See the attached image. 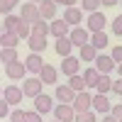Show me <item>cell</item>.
<instances>
[{
	"instance_id": "1",
	"label": "cell",
	"mask_w": 122,
	"mask_h": 122,
	"mask_svg": "<svg viewBox=\"0 0 122 122\" xmlns=\"http://www.w3.org/2000/svg\"><path fill=\"white\" fill-rule=\"evenodd\" d=\"M42 81H39V76H29V78H25V83L20 86L22 88V93H25V98H37V95H42Z\"/></svg>"
},
{
	"instance_id": "2",
	"label": "cell",
	"mask_w": 122,
	"mask_h": 122,
	"mask_svg": "<svg viewBox=\"0 0 122 122\" xmlns=\"http://www.w3.org/2000/svg\"><path fill=\"white\" fill-rule=\"evenodd\" d=\"M71 107L76 110V115H78V112H88V110H93V95H90L88 90H83V93H76V98H73V103H71Z\"/></svg>"
},
{
	"instance_id": "3",
	"label": "cell",
	"mask_w": 122,
	"mask_h": 122,
	"mask_svg": "<svg viewBox=\"0 0 122 122\" xmlns=\"http://www.w3.org/2000/svg\"><path fill=\"white\" fill-rule=\"evenodd\" d=\"M20 17H22L27 25H34L37 20H42V15H39V5H34V3L20 5Z\"/></svg>"
},
{
	"instance_id": "4",
	"label": "cell",
	"mask_w": 122,
	"mask_h": 122,
	"mask_svg": "<svg viewBox=\"0 0 122 122\" xmlns=\"http://www.w3.org/2000/svg\"><path fill=\"white\" fill-rule=\"evenodd\" d=\"M105 25H107V20H105L103 12H90L88 22H86V29L90 34H93V32H105Z\"/></svg>"
},
{
	"instance_id": "5",
	"label": "cell",
	"mask_w": 122,
	"mask_h": 122,
	"mask_svg": "<svg viewBox=\"0 0 122 122\" xmlns=\"http://www.w3.org/2000/svg\"><path fill=\"white\" fill-rule=\"evenodd\" d=\"M110 110H112V103L107 100V95L95 93L93 95V112L95 115H110Z\"/></svg>"
},
{
	"instance_id": "6",
	"label": "cell",
	"mask_w": 122,
	"mask_h": 122,
	"mask_svg": "<svg viewBox=\"0 0 122 122\" xmlns=\"http://www.w3.org/2000/svg\"><path fill=\"white\" fill-rule=\"evenodd\" d=\"M54 120H59V122H73L76 120V110L71 105L59 103V105H54Z\"/></svg>"
},
{
	"instance_id": "7",
	"label": "cell",
	"mask_w": 122,
	"mask_h": 122,
	"mask_svg": "<svg viewBox=\"0 0 122 122\" xmlns=\"http://www.w3.org/2000/svg\"><path fill=\"white\" fill-rule=\"evenodd\" d=\"M68 39H71V44L73 46H83V44H88L90 42V32L86 27H73L68 32Z\"/></svg>"
},
{
	"instance_id": "8",
	"label": "cell",
	"mask_w": 122,
	"mask_h": 122,
	"mask_svg": "<svg viewBox=\"0 0 122 122\" xmlns=\"http://www.w3.org/2000/svg\"><path fill=\"white\" fill-rule=\"evenodd\" d=\"M54 95H56V100H59V103H64V105H71V103H73V98H76V90L71 88L68 83H59Z\"/></svg>"
},
{
	"instance_id": "9",
	"label": "cell",
	"mask_w": 122,
	"mask_h": 122,
	"mask_svg": "<svg viewBox=\"0 0 122 122\" xmlns=\"http://www.w3.org/2000/svg\"><path fill=\"white\" fill-rule=\"evenodd\" d=\"M3 98L7 100L10 105H20V103L25 100V93H22V88H20V86H15V83H12V86H5Z\"/></svg>"
},
{
	"instance_id": "10",
	"label": "cell",
	"mask_w": 122,
	"mask_h": 122,
	"mask_svg": "<svg viewBox=\"0 0 122 122\" xmlns=\"http://www.w3.org/2000/svg\"><path fill=\"white\" fill-rule=\"evenodd\" d=\"M27 73V66H25V61H15V64H7L5 66V76L10 81H22Z\"/></svg>"
},
{
	"instance_id": "11",
	"label": "cell",
	"mask_w": 122,
	"mask_h": 122,
	"mask_svg": "<svg viewBox=\"0 0 122 122\" xmlns=\"http://www.w3.org/2000/svg\"><path fill=\"white\" fill-rule=\"evenodd\" d=\"M34 110L39 115H46V112H54V98L51 95H37L34 98Z\"/></svg>"
},
{
	"instance_id": "12",
	"label": "cell",
	"mask_w": 122,
	"mask_h": 122,
	"mask_svg": "<svg viewBox=\"0 0 122 122\" xmlns=\"http://www.w3.org/2000/svg\"><path fill=\"white\" fill-rule=\"evenodd\" d=\"M64 22L68 27H81V22H83V10L81 7H66L64 10Z\"/></svg>"
},
{
	"instance_id": "13",
	"label": "cell",
	"mask_w": 122,
	"mask_h": 122,
	"mask_svg": "<svg viewBox=\"0 0 122 122\" xmlns=\"http://www.w3.org/2000/svg\"><path fill=\"white\" fill-rule=\"evenodd\" d=\"M93 64H95V68H98L100 76H107L112 68H117V64L112 61V56H105V54H98V59L93 61Z\"/></svg>"
},
{
	"instance_id": "14",
	"label": "cell",
	"mask_w": 122,
	"mask_h": 122,
	"mask_svg": "<svg viewBox=\"0 0 122 122\" xmlns=\"http://www.w3.org/2000/svg\"><path fill=\"white\" fill-rule=\"evenodd\" d=\"M39 15H42V20H46V22H54L56 20V3L54 0H42V3H39Z\"/></svg>"
},
{
	"instance_id": "15",
	"label": "cell",
	"mask_w": 122,
	"mask_h": 122,
	"mask_svg": "<svg viewBox=\"0 0 122 122\" xmlns=\"http://www.w3.org/2000/svg\"><path fill=\"white\" fill-rule=\"evenodd\" d=\"M39 81H42L44 86H59L56 81H59V71L54 68V66H46L44 64V68L39 71Z\"/></svg>"
},
{
	"instance_id": "16",
	"label": "cell",
	"mask_w": 122,
	"mask_h": 122,
	"mask_svg": "<svg viewBox=\"0 0 122 122\" xmlns=\"http://www.w3.org/2000/svg\"><path fill=\"white\" fill-rule=\"evenodd\" d=\"M25 66H27L29 73H37V76H39V71L44 68V59H42V54H29V56L25 59Z\"/></svg>"
},
{
	"instance_id": "17",
	"label": "cell",
	"mask_w": 122,
	"mask_h": 122,
	"mask_svg": "<svg viewBox=\"0 0 122 122\" xmlns=\"http://www.w3.org/2000/svg\"><path fill=\"white\" fill-rule=\"evenodd\" d=\"M78 68H81V59H76V56H66L64 64H61V71H64V76H68V78L76 76Z\"/></svg>"
},
{
	"instance_id": "18",
	"label": "cell",
	"mask_w": 122,
	"mask_h": 122,
	"mask_svg": "<svg viewBox=\"0 0 122 122\" xmlns=\"http://www.w3.org/2000/svg\"><path fill=\"white\" fill-rule=\"evenodd\" d=\"M27 46L32 49V54H42L46 49V37H39V34H32L27 39Z\"/></svg>"
},
{
	"instance_id": "19",
	"label": "cell",
	"mask_w": 122,
	"mask_h": 122,
	"mask_svg": "<svg viewBox=\"0 0 122 122\" xmlns=\"http://www.w3.org/2000/svg\"><path fill=\"white\" fill-rule=\"evenodd\" d=\"M49 27H51V34L59 39V37H68V32H71V27L64 22V17L61 20H54V22H49Z\"/></svg>"
},
{
	"instance_id": "20",
	"label": "cell",
	"mask_w": 122,
	"mask_h": 122,
	"mask_svg": "<svg viewBox=\"0 0 122 122\" xmlns=\"http://www.w3.org/2000/svg\"><path fill=\"white\" fill-rule=\"evenodd\" d=\"M81 61H86V64H93V61L98 59V49L93 46V44H83V46H81V56H78Z\"/></svg>"
},
{
	"instance_id": "21",
	"label": "cell",
	"mask_w": 122,
	"mask_h": 122,
	"mask_svg": "<svg viewBox=\"0 0 122 122\" xmlns=\"http://www.w3.org/2000/svg\"><path fill=\"white\" fill-rule=\"evenodd\" d=\"M71 49H73V44H71L68 37H59V39H56V54H59L61 59L71 56Z\"/></svg>"
},
{
	"instance_id": "22",
	"label": "cell",
	"mask_w": 122,
	"mask_h": 122,
	"mask_svg": "<svg viewBox=\"0 0 122 122\" xmlns=\"http://www.w3.org/2000/svg\"><path fill=\"white\" fill-rule=\"evenodd\" d=\"M83 81H86V88H95V86H98V81H100L98 68H95V66L86 68V71H83Z\"/></svg>"
},
{
	"instance_id": "23",
	"label": "cell",
	"mask_w": 122,
	"mask_h": 122,
	"mask_svg": "<svg viewBox=\"0 0 122 122\" xmlns=\"http://www.w3.org/2000/svg\"><path fill=\"white\" fill-rule=\"evenodd\" d=\"M17 42H20V37L15 32H3V34H0V44H3V49H17Z\"/></svg>"
},
{
	"instance_id": "24",
	"label": "cell",
	"mask_w": 122,
	"mask_h": 122,
	"mask_svg": "<svg viewBox=\"0 0 122 122\" xmlns=\"http://www.w3.org/2000/svg\"><path fill=\"white\" fill-rule=\"evenodd\" d=\"M3 25H5V32H17V27L22 25V17L10 12V15H5V22Z\"/></svg>"
},
{
	"instance_id": "25",
	"label": "cell",
	"mask_w": 122,
	"mask_h": 122,
	"mask_svg": "<svg viewBox=\"0 0 122 122\" xmlns=\"http://www.w3.org/2000/svg\"><path fill=\"white\" fill-rule=\"evenodd\" d=\"M32 34L49 37V34H51V27H49V22H46V20H37V22L32 25Z\"/></svg>"
},
{
	"instance_id": "26",
	"label": "cell",
	"mask_w": 122,
	"mask_h": 122,
	"mask_svg": "<svg viewBox=\"0 0 122 122\" xmlns=\"http://www.w3.org/2000/svg\"><path fill=\"white\" fill-rule=\"evenodd\" d=\"M90 44H93L98 51H100V49H105V46H107V34H105V32H93V34H90Z\"/></svg>"
},
{
	"instance_id": "27",
	"label": "cell",
	"mask_w": 122,
	"mask_h": 122,
	"mask_svg": "<svg viewBox=\"0 0 122 122\" xmlns=\"http://www.w3.org/2000/svg\"><path fill=\"white\" fill-rule=\"evenodd\" d=\"M0 61L7 66V64H15V61H20L17 56V49H0Z\"/></svg>"
},
{
	"instance_id": "28",
	"label": "cell",
	"mask_w": 122,
	"mask_h": 122,
	"mask_svg": "<svg viewBox=\"0 0 122 122\" xmlns=\"http://www.w3.org/2000/svg\"><path fill=\"white\" fill-rule=\"evenodd\" d=\"M68 86L73 88L76 93H83V90H86V81H83V76H81V73H76V76L68 78Z\"/></svg>"
},
{
	"instance_id": "29",
	"label": "cell",
	"mask_w": 122,
	"mask_h": 122,
	"mask_svg": "<svg viewBox=\"0 0 122 122\" xmlns=\"http://www.w3.org/2000/svg\"><path fill=\"white\" fill-rule=\"evenodd\" d=\"M95 90H98V93H103V95H107L110 90H112V81H110V76H100Z\"/></svg>"
},
{
	"instance_id": "30",
	"label": "cell",
	"mask_w": 122,
	"mask_h": 122,
	"mask_svg": "<svg viewBox=\"0 0 122 122\" xmlns=\"http://www.w3.org/2000/svg\"><path fill=\"white\" fill-rule=\"evenodd\" d=\"M15 7H20V0H0V15H10Z\"/></svg>"
},
{
	"instance_id": "31",
	"label": "cell",
	"mask_w": 122,
	"mask_h": 122,
	"mask_svg": "<svg viewBox=\"0 0 122 122\" xmlns=\"http://www.w3.org/2000/svg\"><path fill=\"white\" fill-rule=\"evenodd\" d=\"M15 34H17L20 39H25V42H27V39H29V37H32V25H27V22H25V20H22V25H20V27H17V32H15Z\"/></svg>"
},
{
	"instance_id": "32",
	"label": "cell",
	"mask_w": 122,
	"mask_h": 122,
	"mask_svg": "<svg viewBox=\"0 0 122 122\" xmlns=\"http://www.w3.org/2000/svg\"><path fill=\"white\" fill-rule=\"evenodd\" d=\"M73 122H98V117H95L93 110H88V112H78Z\"/></svg>"
},
{
	"instance_id": "33",
	"label": "cell",
	"mask_w": 122,
	"mask_h": 122,
	"mask_svg": "<svg viewBox=\"0 0 122 122\" xmlns=\"http://www.w3.org/2000/svg\"><path fill=\"white\" fill-rule=\"evenodd\" d=\"M98 7H100V0H83V10L90 15V12H98Z\"/></svg>"
},
{
	"instance_id": "34",
	"label": "cell",
	"mask_w": 122,
	"mask_h": 122,
	"mask_svg": "<svg viewBox=\"0 0 122 122\" xmlns=\"http://www.w3.org/2000/svg\"><path fill=\"white\" fill-rule=\"evenodd\" d=\"M25 122H44L37 110H25Z\"/></svg>"
},
{
	"instance_id": "35",
	"label": "cell",
	"mask_w": 122,
	"mask_h": 122,
	"mask_svg": "<svg viewBox=\"0 0 122 122\" xmlns=\"http://www.w3.org/2000/svg\"><path fill=\"white\" fill-rule=\"evenodd\" d=\"M10 112H12V110H10V103L5 98H0V120L3 117H10Z\"/></svg>"
},
{
	"instance_id": "36",
	"label": "cell",
	"mask_w": 122,
	"mask_h": 122,
	"mask_svg": "<svg viewBox=\"0 0 122 122\" xmlns=\"http://www.w3.org/2000/svg\"><path fill=\"white\" fill-rule=\"evenodd\" d=\"M10 122H25V110L15 107L12 112H10Z\"/></svg>"
},
{
	"instance_id": "37",
	"label": "cell",
	"mask_w": 122,
	"mask_h": 122,
	"mask_svg": "<svg viewBox=\"0 0 122 122\" xmlns=\"http://www.w3.org/2000/svg\"><path fill=\"white\" fill-rule=\"evenodd\" d=\"M112 32H115L117 37H122V15H117V17L112 20Z\"/></svg>"
},
{
	"instance_id": "38",
	"label": "cell",
	"mask_w": 122,
	"mask_h": 122,
	"mask_svg": "<svg viewBox=\"0 0 122 122\" xmlns=\"http://www.w3.org/2000/svg\"><path fill=\"white\" fill-rule=\"evenodd\" d=\"M110 115H112L117 122H122V103H117V105H112V110H110Z\"/></svg>"
},
{
	"instance_id": "39",
	"label": "cell",
	"mask_w": 122,
	"mask_h": 122,
	"mask_svg": "<svg viewBox=\"0 0 122 122\" xmlns=\"http://www.w3.org/2000/svg\"><path fill=\"white\" fill-rule=\"evenodd\" d=\"M110 56H112V61H115V64H122V44H120V46H115Z\"/></svg>"
},
{
	"instance_id": "40",
	"label": "cell",
	"mask_w": 122,
	"mask_h": 122,
	"mask_svg": "<svg viewBox=\"0 0 122 122\" xmlns=\"http://www.w3.org/2000/svg\"><path fill=\"white\" fill-rule=\"evenodd\" d=\"M112 93H117V95H122V78H117V81H112Z\"/></svg>"
},
{
	"instance_id": "41",
	"label": "cell",
	"mask_w": 122,
	"mask_h": 122,
	"mask_svg": "<svg viewBox=\"0 0 122 122\" xmlns=\"http://www.w3.org/2000/svg\"><path fill=\"white\" fill-rule=\"evenodd\" d=\"M56 5H66V7H76V3L78 0H54Z\"/></svg>"
},
{
	"instance_id": "42",
	"label": "cell",
	"mask_w": 122,
	"mask_h": 122,
	"mask_svg": "<svg viewBox=\"0 0 122 122\" xmlns=\"http://www.w3.org/2000/svg\"><path fill=\"white\" fill-rule=\"evenodd\" d=\"M100 5H105V7H115V5H120V0H100Z\"/></svg>"
},
{
	"instance_id": "43",
	"label": "cell",
	"mask_w": 122,
	"mask_h": 122,
	"mask_svg": "<svg viewBox=\"0 0 122 122\" xmlns=\"http://www.w3.org/2000/svg\"><path fill=\"white\" fill-rule=\"evenodd\" d=\"M103 122H117V120H115L112 115H103Z\"/></svg>"
},
{
	"instance_id": "44",
	"label": "cell",
	"mask_w": 122,
	"mask_h": 122,
	"mask_svg": "<svg viewBox=\"0 0 122 122\" xmlns=\"http://www.w3.org/2000/svg\"><path fill=\"white\" fill-rule=\"evenodd\" d=\"M117 73H120V78H122V64H117Z\"/></svg>"
},
{
	"instance_id": "45",
	"label": "cell",
	"mask_w": 122,
	"mask_h": 122,
	"mask_svg": "<svg viewBox=\"0 0 122 122\" xmlns=\"http://www.w3.org/2000/svg\"><path fill=\"white\" fill-rule=\"evenodd\" d=\"M27 3H34V5H39V3H42V0H27Z\"/></svg>"
},
{
	"instance_id": "46",
	"label": "cell",
	"mask_w": 122,
	"mask_h": 122,
	"mask_svg": "<svg viewBox=\"0 0 122 122\" xmlns=\"http://www.w3.org/2000/svg\"><path fill=\"white\" fill-rule=\"evenodd\" d=\"M0 98H3V86H0Z\"/></svg>"
},
{
	"instance_id": "47",
	"label": "cell",
	"mask_w": 122,
	"mask_h": 122,
	"mask_svg": "<svg viewBox=\"0 0 122 122\" xmlns=\"http://www.w3.org/2000/svg\"><path fill=\"white\" fill-rule=\"evenodd\" d=\"M54 122H59V120H54Z\"/></svg>"
},
{
	"instance_id": "48",
	"label": "cell",
	"mask_w": 122,
	"mask_h": 122,
	"mask_svg": "<svg viewBox=\"0 0 122 122\" xmlns=\"http://www.w3.org/2000/svg\"><path fill=\"white\" fill-rule=\"evenodd\" d=\"M120 3H122V0H120Z\"/></svg>"
},
{
	"instance_id": "49",
	"label": "cell",
	"mask_w": 122,
	"mask_h": 122,
	"mask_svg": "<svg viewBox=\"0 0 122 122\" xmlns=\"http://www.w3.org/2000/svg\"><path fill=\"white\" fill-rule=\"evenodd\" d=\"M0 34H3V32H0Z\"/></svg>"
}]
</instances>
